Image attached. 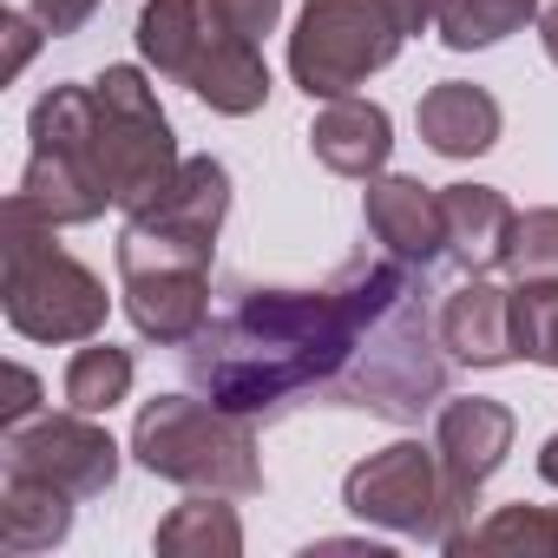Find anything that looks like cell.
Returning <instances> with one entry per match:
<instances>
[{
	"label": "cell",
	"instance_id": "obj_1",
	"mask_svg": "<svg viewBox=\"0 0 558 558\" xmlns=\"http://www.w3.org/2000/svg\"><path fill=\"white\" fill-rule=\"evenodd\" d=\"M401 296H414V263L401 256H349L323 290H243L184 342V368L217 408H283L329 388Z\"/></svg>",
	"mask_w": 558,
	"mask_h": 558
},
{
	"label": "cell",
	"instance_id": "obj_2",
	"mask_svg": "<svg viewBox=\"0 0 558 558\" xmlns=\"http://www.w3.org/2000/svg\"><path fill=\"white\" fill-rule=\"evenodd\" d=\"M0 310L27 342H93L112 310L106 283L60 250V223H47L27 197H8L0 210Z\"/></svg>",
	"mask_w": 558,
	"mask_h": 558
},
{
	"label": "cell",
	"instance_id": "obj_3",
	"mask_svg": "<svg viewBox=\"0 0 558 558\" xmlns=\"http://www.w3.org/2000/svg\"><path fill=\"white\" fill-rule=\"evenodd\" d=\"M132 460L171 486H191V493H223V499L263 493L250 414L217 408V401H191V395L145 401L132 421Z\"/></svg>",
	"mask_w": 558,
	"mask_h": 558
},
{
	"label": "cell",
	"instance_id": "obj_4",
	"mask_svg": "<svg viewBox=\"0 0 558 558\" xmlns=\"http://www.w3.org/2000/svg\"><path fill=\"white\" fill-rule=\"evenodd\" d=\"M93 86H53L34 99L27 112V171H21V191L47 223H99L106 204H112V184L99 171V138H93Z\"/></svg>",
	"mask_w": 558,
	"mask_h": 558
},
{
	"label": "cell",
	"instance_id": "obj_5",
	"mask_svg": "<svg viewBox=\"0 0 558 558\" xmlns=\"http://www.w3.org/2000/svg\"><path fill=\"white\" fill-rule=\"evenodd\" d=\"M93 106H99L93 138H99V171L112 184V204L125 217L165 204L184 158H178V138H171V119H165L151 80L138 66H106L93 80Z\"/></svg>",
	"mask_w": 558,
	"mask_h": 558
},
{
	"label": "cell",
	"instance_id": "obj_6",
	"mask_svg": "<svg viewBox=\"0 0 558 558\" xmlns=\"http://www.w3.org/2000/svg\"><path fill=\"white\" fill-rule=\"evenodd\" d=\"M440 323H427L421 296H401L355 349V362L329 381L336 401L375 408L388 421H421L440 395H447V355H434Z\"/></svg>",
	"mask_w": 558,
	"mask_h": 558
},
{
	"label": "cell",
	"instance_id": "obj_7",
	"mask_svg": "<svg viewBox=\"0 0 558 558\" xmlns=\"http://www.w3.org/2000/svg\"><path fill=\"white\" fill-rule=\"evenodd\" d=\"M342 506L381 532H401V538H427L440 551L460 545V512L447 499V473H440V453L427 440H395L368 460L349 466L342 480Z\"/></svg>",
	"mask_w": 558,
	"mask_h": 558
},
{
	"label": "cell",
	"instance_id": "obj_8",
	"mask_svg": "<svg viewBox=\"0 0 558 558\" xmlns=\"http://www.w3.org/2000/svg\"><path fill=\"white\" fill-rule=\"evenodd\" d=\"M401 27L381 0H303L290 34V80L310 99H349L362 80L395 66Z\"/></svg>",
	"mask_w": 558,
	"mask_h": 558
},
{
	"label": "cell",
	"instance_id": "obj_9",
	"mask_svg": "<svg viewBox=\"0 0 558 558\" xmlns=\"http://www.w3.org/2000/svg\"><path fill=\"white\" fill-rule=\"evenodd\" d=\"M0 460L8 473H34L66 486L73 499H93L119 480V440L99 427V414H34L21 427H0Z\"/></svg>",
	"mask_w": 558,
	"mask_h": 558
},
{
	"label": "cell",
	"instance_id": "obj_10",
	"mask_svg": "<svg viewBox=\"0 0 558 558\" xmlns=\"http://www.w3.org/2000/svg\"><path fill=\"white\" fill-rule=\"evenodd\" d=\"M512 408L506 401H486V395H460V401H440V427H434V453H440V473H447V499L466 525V512L480 506V486L506 466L512 453Z\"/></svg>",
	"mask_w": 558,
	"mask_h": 558
},
{
	"label": "cell",
	"instance_id": "obj_11",
	"mask_svg": "<svg viewBox=\"0 0 558 558\" xmlns=\"http://www.w3.org/2000/svg\"><path fill=\"white\" fill-rule=\"evenodd\" d=\"M362 217H368V236H375L388 256L414 263L421 276L447 256V210H440V191L421 184V178H395V171L368 178Z\"/></svg>",
	"mask_w": 558,
	"mask_h": 558
},
{
	"label": "cell",
	"instance_id": "obj_12",
	"mask_svg": "<svg viewBox=\"0 0 558 558\" xmlns=\"http://www.w3.org/2000/svg\"><path fill=\"white\" fill-rule=\"evenodd\" d=\"M119 303L145 342L184 349L210 323V269H132L119 276Z\"/></svg>",
	"mask_w": 558,
	"mask_h": 558
},
{
	"label": "cell",
	"instance_id": "obj_13",
	"mask_svg": "<svg viewBox=\"0 0 558 558\" xmlns=\"http://www.w3.org/2000/svg\"><path fill=\"white\" fill-rule=\"evenodd\" d=\"M440 349L460 368H506L519 362V329H512V290L466 276V283L440 303Z\"/></svg>",
	"mask_w": 558,
	"mask_h": 558
},
{
	"label": "cell",
	"instance_id": "obj_14",
	"mask_svg": "<svg viewBox=\"0 0 558 558\" xmlns=\"http://www.w3.org/2000/svg\"><path fill=\"white\" fill-rule=\"evenodd\" d=\"M310 151H316V165H329L336 178H381L388 171V151H395V119H388V106H375V99H323V112H316V125H310Z\"/></svg>",
	"mask_w": 558,
	"mask_h": 558
},
{
	"label": "cell",
	"instance_id": "obj_15",
	"mask_svg": "<svg viewBox=\"0 0 558 558\" xmlns=\"http://www.w3.org/2000/svg\"><path fill=\"white\" fill-rule=\"evenodd\" d=\"M440 210H447V256H453L466 276L506 269L519 210H512L493 184H440Z\"/></svg>",
	"mask_w": 558,
	"mask_h": 558
},
{
	"label": "cell",
	"instance_id": "obj_16",
	"mask_svg": "<svg viewBox=\"0 0 558 558\" xmlns=\"http://www.w3.org/2000/svg\"><path fill=\"white\" fill-rule=\"evenodd\" d=\"M414 125H421L427 151H440V158H480V151L499 145V125H506V119H499V99H493L486 86H473V80H440V86L421 93Z\"/></svg>",
	"mask_w": 558,
	"mask_h": 558
},
{
	"label": "cell",
	"instance_id": "obj_17",
	"mask_svg": "<svg viewBox=\"0 0 558 558\" xmlns=\"http://www.w3.org/2000/svg\"><path fill=\"white\" fill-rule=\"evenodd\" d=\"M184 86H191L210 112L250 119V112H263V99H269V66H263L256 40H236V34H223V27L210 21V40H204V53H197V66H191Z\"/></svg>",
	"mask_w": 558,
	"mask_h": 558
},
{
	"label": "cell",
	"instance_id": "obj_18",
	"mask_svg": "<svg viewBox=\"0 0 558 558\" xmlns=\"http://www.w3.org/2000/svg\"><path fill=\"white\" fill-rule=\"evenodd\" d=\"M66 532H73V493L34 473H8V486H0V545L14 558H34V551H53Z\"/></svg>",
	"mask_w": 558,
	"mask_h": 558
},
{
	"label": "cell",
	"instance_id": "obj_19",
	"mask_svg": "<svg viewBox=\"0 0 558 558\" xmlns=\"http://www.w3.org/2000/svg\"><path fill=\"white\" fill-rule=\"evenodd\" d=\"M204 40H210L204 0H145V8H138V53H145L151 73H165V80H191Z\"/></svg>",
	"mask_w": 558,
	"mask_h": 558
},
{
	"label": "cell",
	"instance_id": "obj_20",
	"mask_svg": "<svg viewBox=\"0 0 558 558\" xmlns=\"http://www.w3.org/2000/svg\"><path fill=\"white\" fill-rule=\"evenodd\" d=\"M151 545H158V558H236L243 525H236V506H223V493H197L158 519Z\"/></svg>",
	"mask_w": 558,
	"mask_h": 558
},
{
	"label": "cell",
	"instance_id": "obj_21",
	"mask_svg": "<svg viewBox=\"0 0 558 558\" xmlns=\"http://www.w3.org/2000/svg\"><path fill=\"white\" fill-rule=\"evenodd\" d=\"M151 210H158L165 223H178V230L217 243V230H223V217H230V171H223L217 158H184L178 184H171L165 204H151ZM138 217H145V210H138Z\"/></svg>",
	"mask_w": 558,
	"mask_h": 558
},
{
	"label": "cell",
	"instance_id": "obj_22",
	"mask_svg": "<svg viewBox=\"0 0 558 558\" xmlns=\"http://www.w3.org/2000/svg\"><path fill=\"white\" fill-rule=\"evenodd\" d=\"M538 21V0H440V47L453 53H480V47H499L512 40L519 27Z\"/></svg>",
	"mask_w": 558,
	"mask_h": 558
},
{
	"label": "cell",
	"instance_id": "obj_23",
	"mask_svg": "<svg viewBox=\"0 0 558 558\" xmlns=\"http://www.w3.org/2000/svg\"><path fill=\"white\" fill-rule=\"evenodd\" d=\"M453 551H512V558H558V512H551V506H499L493 519L466 525Z\"/></svg>",
	"mask_w": 558,
	"mask_h": 558
},
{
	"label": "cell",
	"instance_id": "obj_24",
	"mask_svg": "<svg viewBox=\"0 0 558 558\" xmlns=\"http://www.w3.org/2000/svg\"><path fill=\"white\" fill-rule=\"evenodd\" d=\"M132 349H112V342H86L73 362H66V408L80 414H112L125 395H132Z\"/></svg>",
	"mask_w": 558,
	"mask_h": 558
},
{
	"label": "cell",
	"instance_id": "obj_25",
	"mask_svg": "<svg viewBox=\"0 0 558 558\" xmlns=\"http://www.w3.org/2000/svg\"><path fill=\"white\" fill-rule=\"evenodd\" d=\"M512 329H519L525 362L558 368V283H519L512 290Z\"/></svg>",
	"mask_w": 558,
	"mask_h": 558
},
{
	"label": "cell",
	"instance_id": "obj_26",
	"mask_svg": "<svg viewBox=\"0 0 558 558\" xmlns=\"http://www.w3.org/2000/svg\"><path fill=\"white\" fill-rule=\"evenodd\" d=\"M506 269L519 283H558V210L538 204L512 223V250H506Z\"/></svg>",
	"mask_w": 558,
	"mask_h": 558
},
{
	"label": "cell",
	"instance_id": "obj_27",
	"mask_svg": "<svg viewBox=\"0 0 558 558\" xmlns=\"http://www.w3.org/2000/svg\"><path fill=\"white\" fill-rule=\"evenodd\" d=\"M204 14L236 40H263V34H276V21H283V0H204Z\"/></svg>",
	"mask_w": 558,
	"mask_h": 558
},
{
	"label": "cell",
	"instance_id": "obj_28",
	"mask_svg": "<svg viewBox=\"0 0 558 558\" xmlns=\"http://www.w3.org/2000/svg\"><path fill=\"white\" fill-rule=\"evenodd\" d=\"M27 14H34L53 40H66V34H80V27L99 14V0H27Z\"/></svg>",
	"mask_w": 558,
	"mask_h": 558
},
{
	"label": "cell",
	"instance_id": "obj_29",
	"mask_svg": "<svg viewBox=\"0 0 558 558\" xmlns=\"http://www.w3.org/2000/svg\"><path fill=\"white\" fill-rule=\"evenodd\" d=\"M0 27H8V80H14V73L34 60V47H40V34H47V27H40L34 14H0Z\"/></svg>",
	"mask_w": 558,
	"mask_h": 558
},
{
	"label": "cell",
	"instance_id": "obj_30",
	"mask_svg": "<svg viewBox=\"0 0 558 558\" xmlns=\"http://www.w3.org/2000/svg\"><path fill=\"white\" fill-rule=\"evenodd\" d=\"M8 388H14V401L0 408V427H21V421H34V408H40V381H34L27 368H8Z\"/></svg>",
	"mask_w": 558,
	"mask_h": 558
},
{
	"label": "cell",
	"instance_id": "obj_31",
	"mask_svg": "<svg viewBox=\"0 0 558 558\" xmlns=\"http://www.w3.org/2000/svg\"><path fill=\"white\" fill-rule=\"evenodd\" d=\"M388 8V21L401 27V40H414V34H427L434 21H440V0H381Z\"/></svg>",
	"mask_w": 558,
	"mask_h": 558
},
{
	"label": "cell",
	"instance_id": "obj_32",
	"mask_svg": "<svg viewBox=\"0 0 558 558\" xmlns=\"http://www.w3.org/2000/svg\"><path fill=\"white\" fill-rule=\"evenodd\" d=\"M538 40H545V60L558 66V0H551L545 14H538Z\"/></svg>",
	"mask_w": 558,
	"mask_h": 558
},
{
	"label": "cell",
	"instance_id": "obj_33",
	"mask_svg": "<svg viewBox=\"0 0 558 558\" xmlns=\"http://www.w3.org/2000/svg\"><path fill=\"white\" fill-rule=\"evenodd\" d=\"M538 480H545V486H558V434L538 447Z\"/></svg>",
	"mask_w": 558,
	"mask_h": 558
}]
</instances>
